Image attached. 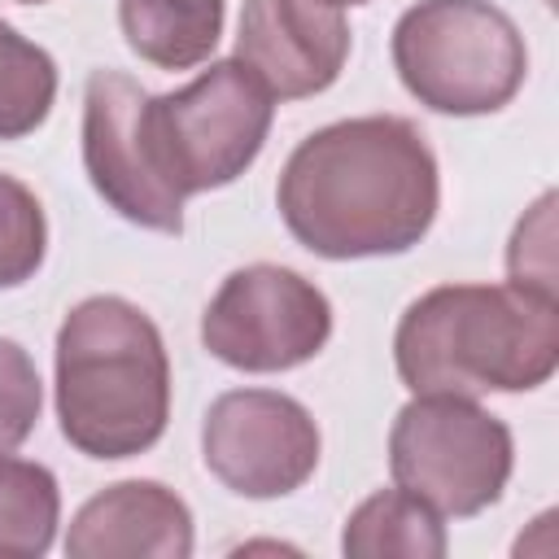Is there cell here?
I'll return each mask as SVG.
<instances>
[{"instance_id": "cell-1", "label": "cell", "mask_w": 559, "mask_h": 559, "mask_svg": "<svg viewBox=\"0 0 559 559\" xmlns=\"http://www.w3.org/2000/svg\"><path fill=\"white\" fill-rule=\"evenodd\" d=\"M275 205L293 240L314 258H393L415 249L437 218V153L411 118H341L288 153Z\"/></svg>"}, {"instance_id": "cell-2", "label": "cell", "mask_w": 559, "mask_h": 559, "mask_svg": "<svg viewBox=\"0 0 559 559\" xmlns=\"http://www.w3.org/2000/svg\"><path fill=\"white\" fill-rule=\"evenodd\" d=\"M411 393H528L559 367V301L511 284H437L393 332Z\"/></svg>"}, {"instance_id": "cell-3", "label": "cell", "mask_w": 559, "mask_h": 559, "mask_svg": "<svg viewBox=\"0 0 559 559\" xmlns=\"http://www.w3.org/2000/svg\"><path fill=\"white\" fill-rule=\"evenodd\" d=\"M57 424L100 463L153 450L170 419V358L157 323L118 293L83 297L57 328Z\"/></svg>"}, {"instance_id": "cell-4", "label": "cell", "mask_w": 559, "mask_h": 559, "mask_svg": "<svg viewBox=\"0 0 559 559\" xmlns=\"http://www.w3.org/2000/svg\"><path fill=\"white\" fill-rule=\"evenodd\" d=\"M402 87L432 114L480 118L515 100L528 74L520 26L493 0H419L389 39Z\"/></svg>"}, {"instance_id": "cell-5", "label": "cell", "mask_w": 559, "mask_h": 559, "mask_svg": "<svg viewBox=\"0 0 559 559\" xmlns=\"http://www.w3.org/2000/svg\"><path fill=\"white\" fill-rule=\"evenodd\" d=\"M511 467V428L476 397L415 393L389 428L393 485L424 498L441 520H467L493 507Z\"/></svg>"}, {"instance_id": "cell-6", "label": "cell", "mask_w": 559, "mask_h": 559, "mask_svg": "<svg viewBox=\"0 0 559 559\" xmlns=\"http://www.w3.org/2000/svg\"><path fill=\"white\" fill-rule=\"evenodd\" d=\"M275 118V96L236 57L210 61L179 92H148V135L166 179L183 192L236 183L262 153Z\"/></svg>"}, {"instance_id": "cell-7", "label": "cell", "mask_w": 559, "mask_h": 559, "mask_svg": "<svg viewBox=\"0 0 559 559\" xmlns=\"http://www.w3.org/2000/svg\"><path fill=\"white\" fill-rule=\"evenodd\" d=\"M332 336L328 293L293 266H236L201 314V345L223 367L271 376L310 362Z\"/></svg>"}, {"instance_id": "cell-8", "label": "cell", "mask_w": 559, "mask_h": 559, "mask_svg": "<svg viewBox=\"0 0 559 559\" xmlns=\"http://www.w3.org/2000/svg\"><path fill=\"white\" fill-rule=\"evenodd\" d=\"M83 170L96 197L127 223L183 231V192L166 179L148 135V92L122 70H92L83 92Z\"/></svg>"}, {"instance_id": "cell-9", "label": "cell", "mask_w": 559, "mask_h": 559, "mask_svg": "<svg viewBox=\"0 0 559 559\" xmlns=\"http://www.w3.org/2000/svg\"><path fill=\"white\" fill-rule=\"evenodd\" d=\"M314 415L280 389H227L201 419V459L210 476L240 498H288L319 467Z\"/></svg>"}, {"instance_id": "cell-10", "label": "cell", "mask_w": 559, "mask_h": 559, "mask_svg": "<svg viewBox=\"0 0 559 559\" xmlns=\"http://www.w3.org/2000/svg\"><path fill=\"white\" fill-rule=\"evenodd\" d=\"M349 44V22L336 0H245L236 61H245L275 100H306L341 79Z\"/></svg>"}, {"instance_id": "cell-11", "label": "cell", "mask_w": 559, "mask_h": 559, "mask_svg": "<svg viewBox=\"0 0 559 559\" xmlns=\"http://www.w3.org/2000/svg\"><path fill=\"white\" fill-rule=\"evenodd\" d=\"M197 546L188 502L162 480H114L92 493L70 528V559H188Z\"/></svg>"}, {"instance_id": "cell-12", "label": "cell", "mask_w": 559, "mask_h": 559, "mask_svg": "<svg viewBox=\"0 0 559 559\" xmlns=\"http://www.w3.org/2000/svg\"><path fill=\"white\" fill-rule=\"evenodd\" d=\"M223 0H118L127 48L157 70L205 66L223 39Z\"/></svg>"}, {"instance_id": "cell-13", "label": "cell", "mask_w": 559, "mask_h": 559, "mask_svg": "<svg viewBox=\"0 0 559 559\" xmlns=\"http://www.w3.org/2000/svg\"><path fill=\"white\" fill-rule=\"evenodd\" d=\"M341 550L349 559H441L450 550V537L441 515L424 498L393 485L376 489L349 511L341 528Z\"/></svg>"}, {"instance_id": "cell-14", "label": "cell", "mask_w": 559, "mask_h": 559, "mask_svg": "<svg viewBox=\"0 0 559 559\" xmlns=\"http://www.w3.org/2000/svg\"><path fill=\"white\" fill-rule=\"evenodd\" d=\"M61 524L57 476L35 459L0 454V555L39 559L52 550Z\"/></svg>"}, {"instance_id": "cell-15", "label": "cell", "mask_w": 559, "mask_h": 559, "mask_svg": "<svg viewBox=\"0 0 559 559\" xmlns=\"http://www.w3.org/2000/svg\"><path fill=\"white\" fill-rule=\"evenodd\" d=\"M57 61L0 17V140H22L52 114Z\"/></svg>"}, {"instance_id": "cell-16", "label": "cell", "mask_w": 559, "mask_h": 559, "mask_svg": "<svg viewBox=\"0 0 559 559\" xmlns=\"http://www.w3.org/2000/svg\"><path fill=\"white\" fill-rule=\"evenodd\" d=\"M48 253V223L39 197L13 179L0 175V288H22L35 280Z\"/></svg>"}, {"instance_id": "cell-17", "label": "cell", "mask_w": 559, "mask_h": 559, "mask_svg": "<svg viewBox=\"0 0 559 559\" xmlns=\"http://www.w3.org/2000/svg\"><path fill=\"white\" fill-rule=\"evenodd\" d=\"M507 284L555 297V192H542L537 205L515 223L507 245Z\"/></svg>"}, {"instance_id": "cell-18", "label": "cell", "mask_w": 559, "mask_h": 559, "mask_svg": "<svg viewBox=\"0 0 559 559\" xmlns=\"http://www.w3.org/2000/svg\"><path fill=\"white\" fill-rule=\"evenodd\" d=\"M44 411V384L35 371V358L0 336V454H13L39 424Z\"/></svg>"}, {"instance_id": "cell-19", "label": "cell", "mask_w": 559, "mask_h": 559, "mask_svg": "<svg viewBox=\"0 0 559 559\" xmlns=\"http://www.w3.org/2000/svg\"><path fill=\"white\" fill-rule=\"evenodd\" d=\"M336 4H341V9H345V4H367V0H336Z\"/></svg>"}, {"instance_id": "cell-20", "label": "cell", "mask_w": 559, "mask_h": 559, "mask_svg": "<svg viewBox=\"0 0 559 559\" xmlns=\"http://www.w3.org/2000/svg\"><path fill=\"white\" fill-rule=\"evenodd\" d=\"M17 4H44V0H17Z\"/></svg>"}]
</instances>
